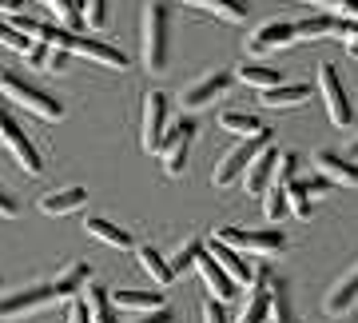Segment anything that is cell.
<instances>
[{
	"label": "cell",
	"mask_w": 358,
	"mask_h": 323,
	"mask_svg": "<svg viewBox=\"0 0 358 323\" xmlns=\"http://www.w3.org/2000/svg\"><path fill=\"white\" fill-rule=\"evenodd\" d=\"M140 60L148 72H167L171 60V8L164 0H148L140 16Z\"/></svg>",
	"instance_id": "cell-1"
},
{
	"label": "cell",
	"mask_w": 358,
	"mask_h": 323,
	"mask_svg": "<svg viewBox=\"0 0 358 323\" xmlns=\"http://www.w3.org/2000/svg\"><path fill=\"white\" fill-rule=\"evenodd\" d=\"M32 40H44L52 48H68L72 56H88V60H96V64H103V68H115V72L131 68L128 52L112 48V44H103V40H96V36H76V32H68V28H60V25H36Z\"/></svg>",
	"instance_id": "cell-2"
},
{
	"label": "cell",
	"mask_w": 358,
	"mask_h": 323,
	"mask_svg": "<svg viewBox=\"0 0 358 323\" xmlns=\"http://www.w3.org/2000/svg\"><path fill=\"white\" fill-rule=\"evenodd\" d=\"M0 96H4V100H16L24 112H32V116H40V120H48V124L64 120V104L56 100L52 92L36 88L32 80L16 76V72H4V68H0Z\"/></svg>",
	"instance_id": "cell-3"
},
{
	"label": "cell",
	"mask_w": 358,
	"mask_h": 323,
	"mask_svg": "<svg viewBox=\"0 0 358 323\" xmlns=\"http://www.w3.org/2000/svg\"><path fill=\"white\" fill-rule=\"evenodd\" d=\"M0 148L13 156L16 164H20V172H24V176H44V156H40L36 144L28 140V132L20 128L13 116H8L4 96H0Z\"/></svg>",
	"instance_id": "cell-4"
},
{
	"label": "cell",
	"mask_w": 358,
	"mask_h": 323,
	"mask_svg": "<svg viewBox=\"0 0 358 323\" xmlns=\"http://www.w3.org/2000/svg\"><path fill=\"white\" fill-rule=\"evenodd\" d=\"M223 244H231L235 252H251V256H279L287 247V232L282 228H223L215 232Z\"/></svg>",
	"instance_id": "cell-5"
},
{
	"label": "cell",
	"mask_w": 358,
	"mask_h": 323,
	"mask_svg": "<svg viewBox=\"0 0 358 323\" xmlns=\"http://www.w3.org/2000/svg\"><path fill=\"white\" fill-rule=\"evenodd\" d=\"M171 128V100L167 92H148L143 96V120H140V148L148 156L164 148V136Z\"/></svg>",
	"instance_id": "cell-6"
},
{
	"label": "cell",
	"mask_w": 358,
	"mask_h": 323,
	"mask_svg": "<svg viewBox=\"0 0 358 323\" xmlns=\"http://www.w3.org/2000/svg\"><path fill=\"white\" fill-rule=\"evenodd\" d=\"M52 303H60L56 299V287L48 284H32L24 291H4L0 296V323H13V319H24V315H36V311L52 308Z\"/></svg>",
	"instance_id": "cell-7"
},
{
	"label": "cell",
	"mask_w": 358,
	"mask_h": 323,
	"mask_svg": "<svg viewBox=\"0 0 358 323\" xmlns=\"http://www.w3.org/2000/svg\"><path fill=\"white\" fill-rule=\"evenodd\" d=\"M195 132H199V124H195L192 116L176 120V124L167 128V136H164V148H159V156H164V172L171 176V180H179V176L187 172V156H192Z\"/></svg>",
	"instance_id": "cell-8"
},
{
	"label": "cell",
	"mask_w": 358,
	"mask_h": 323,
	"mask_svg": "<svg viewBox=\"0 0 358 323\" xmlns=\"http://www.w3.org/2000/svg\"><path fill=\"white\" fill-rule=\"evenodd\" d=\"M267 140H271L267 128L259 132V136H247V140H239V144H235V148H231V152L215 164V172H211V184H215V188H231V184H239V180H243V172H247V164H251V156H255Z\"/></svg>",
	"instance_id": "cell-9"
},
{
	"label": "cell",
	"mask_w": 358,
	"mask_h": 323,
	"mask_svg": "<svg viewBox=\"0 0 358 323\" xmlns=\"http://www.w3.org/2000/svg\"><path fill=\"white\" fill-rule=\"evenodd\" d=\"M319 92H322V104H327V116H331L338 128H346V124L355 120V108H350V100H346V88H343L334 64L319 68Z\"/></svg>",
	"instance_id": "cell-10"
},
{
	"label": "cell",
	"mask_w": 358,
	"mask_h": 323,
	"mask_svg": "<svg viewBox=\"0 0 358 323\" xmlns=\"http://www.w3.org/2000/svg\"><path fill=\"white\" fill-rule=\"evenodd\" d=\"M299 40V25L294 20H267L263 28H255L247 36V52L251 56H267V52H279V48H291Z\"/></svg>",
	"instance_id": "cell-11"
},
{
	"label": "cell",
	"mask_w": 358,
	"mask_h": 323,
	"mask_svg": "<svg viewBox=\"0 0 358 323\" xmlns=\"http://www.w3.org/2000/svg\"><path fill=\"white\" fill-rule=\"evenodd\" d=\"M207 247V256L215 259L219 268L235 280V287H247V284H255V268H251V259L243 256V252H235L231 244H223L219 235H211V240H203Z\"/></svg>",
	"instance_id": "cell-12"
},
{
	"label": "cell",
	"mask_w": 358,
	"mask_h": 323,
	"mask_svg": "<svg viewBox=\"0 0 358 323\" xmlns=\"http://www.w3.org/2000/svg\"><path fill=\"white\" fill-rule=\"evenodd\" d=\"M231 72H207V76H199L195 84H187L183 88V96H179V104L183 108H207V104H215V100H223L227 96V88H231Z\"/></svg>",
	"instance_id": "cell-13"
},
{
	"label": "cell",
	"mask_w": 358,
	"mask_h": 323,
	"mask_svg": "<svg viewBox=\"0 0 358 323\" xmlns=\"http://www.w3.org/2000/svg\"><path fill=\"white\" fill-rule=\"evenodd\" d=\"M275 160H279V148L275 144H263L255 156H251V164H247V172H243V192L247 195H263L267 192V184H271V172H275Z\"/></svg>",
	"instance_id": "cell-14"
},
{
	"label": "cell",
	"mask_w": 358,
	"mask_h": 323,
	"mask_svg": "<svg viewBox=\"0 0 358 323\" xmlns=\"http://www.w3.org/2000/svg\"><path fill=\"white\" fill-rule=\"evenodd\" d=\"M195 272L203 275V284H207V291H211V299H219V303H227V299L239 291V287H235V280H231V275L219 268L215 259L207 256V247L195 256Z\"/></svg>",
	"instance_id": "cell-15"
},
{
	"label": "cell",
	"mask_w": 358,
	"mask_h": 323,
	"mask_svg": "<svg viewBox=\"0 0 358 323\" xmlns=\"http://www.w3.org/2000/svg\"><path fill=\"white\" fill-rule=\"evenodd\" d=\"M315 168H319V176H327L331 184H343V188H358V164L343 160V156L331 152V148L315 152Z\"/></svg>",
	"instance_id": "cell-16"
},
{
	"label": "cell",
	"mask_w": 358,
	"mask_h": 323,
	"mask_svg": "<svg viewBox=\"0 0 358 323\" xmlns=\"http://www.w3.org/2000/svg\"><path fill=\"white\" fill-rule=\"evenodd\" d=\"M88 204V188H60V192H44L40 195V212L44 216H72Z\"/></svg>",
	"instance_id": "cell-17"
},
{
	"label": "cell",
	"mask_w": 358,
	"mask_h": 323,
	"mask_svg": "<svg viewBox=\"0 0 358 323\" xmlns=\"http://www.w3.org/2000/svg\"><path fill=\"white\" fill-rule=\"evenodd\" d=\"M267 323H299L291 287H287V280H275V275L267 280Z\"/></svg>",
	"instance_id": "cell-18"
},
{
	"label": "cell",
	"mask_w": 358,
	"mask_h": 323,
	"mask_svg": "<svg viewBox=\"0 0 358 323\" xmlns=\"http://www.w3.org/2000/svg\"><path fill=\"white\" fill-rule=\"evenodd\" d=\"M84 228H88V235H96V240H100V244H108V247H120V252L136 247V240H131L128 228L112 224L108 216H84Z\"/></svg>",
	"instance_id": "cell-19"
},
{
	"label": "cell",
	"mask_w": 358,
	"mask_h": 323,
	"mask_svg": "<svg viewBox=\"0 0 358 323\" xmlns=\"http://www.w3.org/2000/svg\"><path fill=\"white\" fill-rule=\"evenodd\" d=\"M355 299H358V263H355V268H350V272L343 275V280H338V284L331 287V291H327V299H322V308H327V315H343V311L350 308Z\"/></svg>",
	"instance_id": "cell-20"
},
{
	"label": "cell",
	"mask_w": 358,
	"mask_h": 323,
	"mask_svg": "<svg viewBox=\"0 0 358 323\" xmlns=\"http://www.w3.org/2000/svg\"><path fill=\"white\" fill-rule=\"evenodd\" d=\"M84 308H88V323H115V308H112V291L100 284H84L80 291Z\"/></svg>",
	"instance_id": "cell-21"
},
{
	"label": "cell",
	"mask_w": 358,
	"mask_h": 323,
	"mask_svg": "<svg viewBox=\"0 0 358 323\" xmlns=\"http://www.w3.org/2000/svg\"><path fill=\"white\" fill-rule=\"evenodd\" d=\"M267 280H271L267 268L255 272V287H251V296L239 311V323H267Z\"/></svg>",
	"instance_id": "cell-22"
},
{
	"label": "cell",
	"mask_w": 358,
	"mask_h": 323,
	"mask_svg": "<svg viewBox=\"0 0 358 323\" xmlns=\"http://www.w3.org/2000/svg\"><path fill=\"white\" fill-rule=\"evenodd\" d=\"M136 259H140V268L148 275H152V284L155 287H167L171 280H176V272H171V263H167V256H159L152 244H140L136 247Z\"/></svg>",
	"instance_id": "cell-23"
},
{
	"label": "cell",
	"mask_w": 358,
	"mask_h": 323,
	"mask_svg": "<svg viewBox=\"0 0 358 323\" xmlns=\"http://www.w3.org/2000/svg\"><path fill=\"white\" fill-rule=\"evenodd\" d=\"M112 308L115 311H155V308H167L164 291H112Z\"/></svg>",
	"instance_id": "cell-24"
},
{
	"label": "cell",
	"mask_w": 358,
	"mask_h": 323,
	"mask_svg": "<svg viewBox=\"0 0 358 323\" xmlns=\"http://www.w3.org/2000/svg\"><path fill=\"white\" fill-rule=\"evenodd\" d=\"M179 4H187V8H199V13H215L231 25H239L247 20V0H179Z\"/></svg>",
	"instance_id": "cell-25"
},
{
	"label": "cell",
	"mask_w": 358,
	"mask_h": 323,
	"mask_svg": "<svg viewBox=\"0 0 358 323\" xmlns=\"http://www.w3.org/2000/svg\"><path fill=\"white\" fill-rule=\"evenodd\" d=\"M303 100H310L307 84H275V88L263 92V104L267 108H299Z\"/></svg>",
	"instance_id": "cell-26"
},
{
	"label": "cell",
	"mask_w": 358,
	"mask_h": 323,
	"mask_svg": "<svg viewBox=\"0 0 358 323\" xmlns=\"http://www.w3.org/2000/svg\"><path fill=\"white\" fill-rule=\"evenodd\" d=\"M88 275H92L88 263H72L64 275H56V280H52V287H56V299H76L80 291H84V284H88Z\"/></svg>",
	"instance_id": "cell-27"
},
{
	"label": "cell",
	"mask_w": 358,
	"mask_h": 323,
	"mask_svg": "<svg viewBox=\"0 0 358 323\" xmlns=\"http://www.w3.org/2000/svg\"><path fill=\"white\" fill-rule=\"evenodd\" d=\"M219 128L231 132L235 140H247V136H259L263 124H259V116H251V112H219Z\"/></svg>",
	"instance_id": "cell-28"
},
{
	"label": "cell",
	"mask_w": 358,
	"mask_h": 323,
	"mask_svg": "<svg viewBox=\"0 0 358 323\" xmlns=\"http://www.w3.org/2000/svg\"><path fill=\"white\" fill-rule=\"evenodd\" d=\"M239 80L251 84V88H259V92H267L275 84H282V72L279 68H267V64H243L239 68Z\"/></svg>",
	"instance_id": "cell-29"
},
{
	"label": "cell",
	"mask_w": 358,
	"mask_h": 323,
	"mask_svg": "<svg viewBox=\"0 0 358 323\" xmlns=\"http://www.w3.org/2000/svg\"><path fill=\"white\" fill-rule=\"evenodd\" d=\"M334 20L338 16H331V13H319V16H310V20H294L299 25V40H327L334 32Z\"/></svg>",
	"instance_id": "cell-30"
},
{
	"label": "cell",
	"mask_w": 358,
	"mask_h": 323,
	"mask_svg": "<svg viewBox=\"0 0 358 323\" xmlns=\"http://www.w3.org/2000/svg\"><path fill=\"white\" fill-rule=\"evenodd\" d=\"M199 252H203V240H199V235L183 240V244H179L176 252H171V259H167V263H171V272L183 275L187 268H195V256H199Z\"/></svg>",
	"instance_id": "cell-31"
},
{
	"label": "cell",
	"mask_w": 358,
	"mask_h": 323,
	"mask_svg": "<svg viewBox=\"0 0 358 323\" xmlns=\"http://www.w3.org/2000/svg\"><path fill=\"white\" fill-rule=\"evenodd\" d=\"M263 212H267L271 224H279L282 212H287V188H279V184H267V192H263Z\"/></svg>",
	"instance_id": "cell-32"
},
{
	"label": "cell",
	"mask_w": 358,
	"mask_h": 323,
	"mask_svg": "<svg viewBox=\"0 0 358 323\" xmlns=\"http://www.w3.org/2000/svg\"><path fill=\"white\" fill-rule=\"evenodd\" d=\"M287 207H291L299 220H310V195H307V188H303V180L287 184Z\"/></svg>",
	"instance_id": "cell-33"
},
{
	"label": "cell",
	"mask_w": 358,
	"mask_h": 323,
	"mask_svg": "<svg viewBox=\"0 0 358 323\" xmlns=\"http://www.w3.org/2000/svg\"><path fill=\"white\" fill-rule=\"evenodd\" d=\"M294 176H299V156H294V152H279V160H275V172H271V184L287 188Z\"/></svg>",
	"instance_id": "cell-34"
},
{
	"label": "cell",
	"mask_w": 358,
	"mask_h": 323,
	"mask_svg": "<svg viewBox=\"0 0 358 323\" xmlns=\"http://www.w3.org/2000/svg\"><path fill=\"white\" fill-rule=\"evenodd\" d=\"M80 20L88 28H103L108 25V0H84L80 4Z\"/></svg>",
	"instance_id": "cell-35"
},
{
	"label": "cell",
	"mask_w": 358,
	"mask_h": 323,
	"mask_svg": "<svg viewBox=\"0 0 358 323\" xmlns=\"http://www.w3.org/2000/svg\"><path fill=\"white\" fill-rule=\"evenodd\" d=\"M331 40H338L343 48H350V52L358 56V20H334Z\"/></svg>",
	"instance_id": "cell-36"
},
{
	"label": "cell",
	"mask_w": 358,
	"mask_h": 323,
	"mask_svg": "<svg viewBox=\"0 0 358 323\" xmlns=\"http://www.w3.org/2000/svg\"><path fill=\"white\" fill-rule=\"evenodd\" d=\"M0 44L24 56V52H28V44H32V36H20V32H16V28L8 25V20H0Z\"/></svg>",
	"instance_id": "cell-37"
},
{
	"label": "cell",
	"mask_w": 358,
	"mask_h": 323,
	"mask_svg": "<svg viewBox=\"0 0 358 323\" xmlns=\"http://www.w3.org/2000/svg\"><path fill=\"white\" fill-rule=\"evenodd\" d=\"M199 315H203V323H231L227 308H223L219 299H211V296L203 299V308H199Z\"/></svg>",
	"instance_id": "cell-38"
},
{
	"label": "cell",
	"mask_w": 358,
	"mask_h": 323,
	"mask_svg": "<svg viewBox=\"0 0 358 323\" xmlns=\"http://www.w3.org/2000/svg\"><path fill=\"white\" fill-rule=\"evenodd\" d=\"M68 64H72V52H68V48H52V44H48L44 72H68Z\"/></svg>",
	"instance_id": "cell-39"
},
{
	"label": "cell",
	"mask_w": 358,
	"mask_h": 323,
	"mask_svg": "<svg viewBox=\"0 0 358 323\" xmlns=\"http://www.w3.org/2000/svg\"><path fill=\"white\" fill-rule=\"evenodd\" d=\"M20 216V204H16V195L0 184V220H16Z\"/></svg>",
	"instance_id": "cell-40"
},
{
	"label": "cell",
	"mask_w": 358,
	"mask_h": 323,
	"mask_svg": "<svg viewBox=\"0 0 358 323\" xmlns=\"http://www.w3.org/2000/svg\"><path fill=\"white\" fill-rule=\"evenodd\" d=\"M24 60L32 68H44V60H48V44H44V40H32V44H28V52H24Z\"/></svg>",
	"instance_id": "cell-41"
},
{
	"label": "cell",
	"mask_w": 358,
	"mask_h": 323,
	"mask_svg": "<svg viewBox=\"0 0 358 323\" xmlns=\"http://www.w3.org/2000/svg\"><path fill=\"white\" fill-rule=\"evenodd\" d=\"M136 323H176V311L171 308H155V311H143Z\"/></svg>",
	"instance_id": "cell-42"
},
{
	"label": "cell",
	"mask_w": 358,
	"mask_h": 323,
	"mask_svg": "<svg viewBox=\"0 0 358 323\" xmlns=\"http://www.w3.org/2000/svg\"><path fill=\"white\" fill-rule=\"evenodd\" d=\"M68 323H88V308H84V299H68Z\"/></svg>",
	"instance_id": "cell-43"
},
{
	"label": "cell",
	"mask_w": 358,
	"mask_h": 323,
	"mask_svg": "<svg viewBox=\"0 0 358 323\" xmlns=\"http://www.w3.org/2000/svg\"><path fill=\"white\" fill-rule=\"evenodd\" d=\"M303 188H307V195L315 200V195H322L331 188V180H327V176H310V180H303Z\"/></svg>",
	"instance_id": "cell-44"
},
{
	"label": "cell",
	"mask_w": 358,
	"mask_h": 323,
	"mask_svg": "<svg viewBox=\"0 0 358 323\" xmlns=\"http://www.w3.org/2000/svg\"><path fill=\"white\" fill-rule=\"evenodd\" d=\"M303 4H319L322 13H331V16H343V8H346V0H303Z\"/></svg>",
	"instance_id": "cell-45"
},
{
	"label": "cell",
	"mask_w": 358,
	"mask_h": 323,
	"mask_svg": "<svg viewBox=\"0 0 358 323\" xmlns=\"http://www.w3.org/2000/svg\"><path fill=\"white\" fill-rule=\"evenodd\" d=\"M24 8H28L24 0H0V13L8 16V20H13V16H24Z\"/></svg>",
	"instance_id": "cell-46"
},
{
	"label": "cell",
	"mask_w": 358,
	"mask_h": 323,
	"mask_svg": "<svg viewBox=\"0 0 358 323\" xmlns=\"http://www.w3.org/2000/svg\"><path fill=\"white\" fill-rule=\"evenodd\" d=\"M338 20H358V0H346V8H343Z\"/></svg>",
	"instance_id": "cell-47"
},
{
	"label": "cell",
	"mask_w": 358,
	"mask_h": 323,
	"mask_svg": "<svg viewBox=\"0 0 358 323\" xmlns=\"http://www.w3.org/2000/svg\"><path fill=\"white\" fill-rule=\"evenodd\" d=\"M0 296H4V275H0Z\"/></svg>",
	"instance_id": "cell-48"
},
{
	"label": "cell",
	"mask_w": 358,
	"mask_h": 323,
	"mask_svg": "<svg viewBox=\"0 0 358 323\" xmlns=\"http://www.w3.org/2000/svg\"><path fill=\"white\" fill-rule=\"evenodd\" d=\"M80 4H84V0H76V8H80Z\"/></svg>",
	"instance_id": "cell-49"
}]
</instances>
